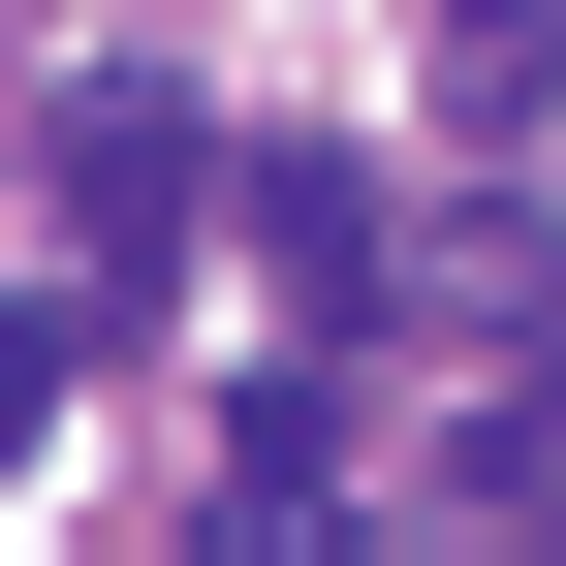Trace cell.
<instances>
[{"label": "cell", "mask_w": 566, "mask_h": 566, "mask_svg": "<svg viewBox=\"0 0 566 566\" xmlns=\"http://www.w3.org/2000/svg\"><path fill=\"white\" fill-rule=\"evenodd\" d=\"M63 221H95V283H189V221H221V126H189V95H95V126H63Z\"/></svg>", "instance_id": "obj_1"}, {"label": "cell", "mask_w": 566, "mask_h": 566, "mask_svg": "<svg viewBox=\"0 0 566 566\" xmlns=\"http://www.w3.org/2000/svg\"><path fill=\"white\" fill-rule=\"evenodd\" d=\"M221 221L283 252V315H378V283H409V221H378L346 158H221Z\"/></svg>", "instance_id": "obj_2"}, {"label": "cell", "mask_w": 566, "mask_h": 566, "mask_svg": "<svg viewBox=\"0 0 566 566\" xmlns=\"http://www.w3.org/2000/svg\"><path fill=\"white\" fill-rule=\"evenodd\" d=\"M346 504V378H252V441H221V535H315Z\"/></svg>", "instance_id": "obj_3"}, {"label": "cell", "mask_w": 566, "mask_h": 566, "mask_svg": "<svg viewBox=\"0 0 566 566\" xmlns=\"http://www.w3.org/2000/svg\"><path fill=\"white\" fill-rule=\"evenodd\" d=\"M441 95L504 126V95H566V0H441Z\"/></svg>", "instance_id": "obj_4"}, {"label": "cell", "mask_w": 566, "mask_h": 566, "mask_svg": "<svg viewBox=\"0 0 566 566\" xmlns=\"http://www.w3.org/2000/svg\"><path fill=\"white\" fill-rule=\"evenodd\" d=\"M441 472H472V504H535V535H566V378H504V409H472Z\"/></svg>", "instance_id": "obj_5"}, {"label": "cell", "mask_w": 566, "mask_h": 566, "mask_svg": "<svg viewBox=\"0 0 566 566\" xmlns=\"http://www.w3.org/2000/svg\"><path fill=\"white\" fill-rule=\"evenodd\" d=\"M32 441H63V315L0 283V472H32Z\"/></svg>", "instance_id": "obj_6"}]
</instances>
